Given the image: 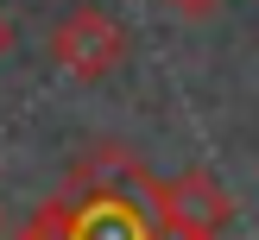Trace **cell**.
<instances>
[{"label": "cell", "instance_id": "5", "mask_svg": "<svg viewBox=\"0 0 259 240\" xmlns=\"http://www.w3.org/2000/svg\"><path fill=\"white\" fill-rule=\"evenodd\" d=\"M0 240H7V209H0Z\"/></svg>", "mask_w": 259, "mask_h": 240}, {"label": "cell", "instance_id": "4", "mask_svg": "<svg viewBox=\"0 0 259 240\" xmlns=\"http://www.w3.org/2000/svg\"><path fill=\"white\" fill-rule=\"evenodd\" d=\"M7 44H13V25H7V19H0V51H7Z\"/></svg>", "mask_w": 259, "mask_h": 240}, {"label": "cell", "instance_id": "2", "mask_svg": "<svg viewBox=\"0 0 259 240\" xmlns=\"http://www.w3.org/2000/svg\"><path fill=\"white\" fill-rule=\"evenodd\" d=\"M158 221L164 240H222V227L234 221V196L209 171H177L171 183H158Z\"/></svg>", "mask_w": 259, "mask_h": 240}, {"label": "cell", "instance_id": "3", "mask_svg": "<svg viewBox=\"0 0 259 240\" xmlns=\"http://www.w3.org/2000/svg\"><path fill=\"white\" fill-rule=\"evenodd\" d=\"M164 7H171L177 19H209V13H222L228 0H164Z\"/></svg>", "mask_w": 259, "mask_h": 240}, {"label": "cell", "instance_id": "1", "mask_svg": "<svg viewBox=\"0 0 259 240\" xmlns=\"http://www.w3.org/2000/svg\"><path fill=\"white\" fill-rule=\"evenodd\" d=\"M45 51L76 82H101V76L120 70V57H126V25L114 19V13H101V7H76V13H63V19L51 25Z\"/></svg>", "mask_w": 259, "mask_h": 240}, {"label": "cell", "instance_id": "6", "mask_svg": "<svg viewBox=\"0 0 259 240\" xmlns=\"http://www.w3.org/2000/svg\"><path fill=\"white\" fill-rule=\"evenodd\" d=\"M19 240H38V234H32V227H25V234H19Z\"/></svg>", "mask_w": 259, "mask_h": 240}]
</instances>
